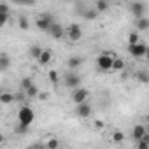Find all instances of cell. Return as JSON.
<instances>
[{
	"label": "cell",
	"instance_id": "1",
	"mask_svg": "<svg viewBox=\"0 0 149 149\" xmlns=\"http://www.w3.org/2000/svg\"><path fill=\"white\" fill-rule=\"evenodd\" d=\"M33 121H35V112H33V109L28 107V105H23V107L18 111V123L30 126Z\"/></svg>",
	"mask_w": 149,
	"mask_h": 149
},
{
	"label": "cell",
	"instance_id": "2",
	"mask_svg": "<svg viewBox=\"0 0 149 149\" xmlns=\"http://www.w3.org/2000/svg\"><path fill=\"white\" fill-rule=\"evenodd\" d=\"M112 60H114L112 51H104V53L97 58V67H98V70H104V72L111 70V67H112Z\"/></svg>",
	"mask_w": 149,
	"mask_h": 149
},
{
	"label": "cell",
	"instance_id": "3",
	"mask_svg": "<svg viewBox=\"0 0 149 149\" xmlns=\"http://www.w3.org/2000/svg\"><path fill=\"white\" fill-rule=\"evenodd\" d=\"M63 83H65V86H67V88L74 90V88L81 86V83H83V77H81V74H77L76 70H70V72L67 74V76L63 77Z\"/></svg>",
	"mask_w": 149,
	"mask_h": 149
},
{
	"label": "cell",
	"instance_id": "4",
	"mask_svg": "<svg viewBox=\"0 0 149 149\" xmlns=\"http://www.w3.org/2000/svg\"><path fill=\"white\" fill-rule=\"evenodd\" d=\"M128 53L133 58H144L147 54V46L144 42H140V40L135 42V44H128Z\"/></svg>",
	"mask_w": 149,
	"mask_h": 149
},
{
	"label": "cell",
	"instance_id": "5",
	"mask_svg": "<svg viewBox=\"0 0 149 149\" xmlns=\"http://www.w3.org/2000/svg\"><path fill=\"white\" fill-rule=\"evenodd\" d=\"M65 33H67V37H68L70 42H79L81 37H83V28H81L79 23H72V25L67 28Z\"/></svg>",
	"mask_w": 149,
	"mask_h": 149
},
{
	"label": "cell",
	"instance_id": "6",
	"mask_svg": "<svg viewBox=\"0 0 149 149\" xmlns=\"http://www.w3.org/2000/svg\"><path fill=\"white\" fill-rule=\"evenodd\" d=\"M47 33H49L54 40H60V39H63V35H65V28L61 26V23L53 21V23L49 25V28H47Z\"/></svg>",
	"mask_w": 149,
	"mask_h": 149
},
{
	"label": "cell",
	"instance_id": "7",
	"mask_svg": "<svg viewBox=\"0 0 149 149\" xmlns=\"http://www.w3.org/2000/svg\"><path fill=\"white\" fill-rule=\"evenodd\" d=\"M91 105L84 100V102H81V104H77V107H76V116H79V118H83V119H86V118H90L91 116Z\"/></svg>",
	"mask_w": 149,
	"mask_h": 149
},
{
	"label": "cell",
	"instance_id": "8",
	"mask_svg": "<svg viewBox=\"0 0 149 149\" xmlns=\"http://www.w3.org/2000/svg\"><path fill=\"white\" fill-rule=\"evenodd\" d=\"M88 97H90V91H88L86 88H81V86L74 88V93H72V100L76 102V104H81V102H84Z\"/></svg>",
	"mask_w": 149,
	"mask_h": 149
},
{
	"label": "cell",
	"instance_id": "9",
	"mask_svg": "<svg viewBox=\"0 0 149 149\" xmlns=\"http://www.w3.org/2000/svg\"><path fill=\"white\" fill-rule=\"evenodd\" d=\"M54 19L49 16V14H42V16H39L37 19H35V26L39 28V30H42V32H47V28H49V25L53 23Z\"/></svg>",
	"mask_w": 149,
	"mask_h": 149
},
{
	"label": "cell",
	"instance_id": "10",
	"mask_svg": "<svg viewBox=\"0 0 149 149\" xmlns=\"http://www.w3.org/2000/svg\"><path fill=\"white\" fill-rule=\"evenodd\" d=\"M146 11H147V7H146L144 2H133L130 6V13L135 16V19L140 18V16H146Z\"/></svg>",
	"mask_w": 149,
	"mask_h": 149
},
{
	"label": "cell",
	"instance_id": "11",
	"mask_svg": "<svg viewBox=\"0 0 149 149\" xmlns=\"http://www.w3.org/2000/svg\"><path fill=\"white\" fill-rule=\"evenodd\" d=\"M84 63V60H83V56H70L68 60H67V67H68V70H79V67Z\"/></svg>",
	"mask_w": 149,
	"mask_h": 149
},
{
	"label": "cell",
	"instance_id": "12",
	"mask_svg": "<svg viewBox=\"0 0 149 149\" xmlns=\"http://www.w3.org/2000/svg\"><path fill=\"white\" fill-rule=\"evenodd\" d=\"M51 58H53L51 49H42L40 54H39V58H37V63H39V65H47V63L51 61Z\"/></svg>",
	"mask_w": 149,
	"mask_h": 149
},
{
	"label": "cell",
	"instance_id": "13",
	"mask_svg": "<svg viewBox=\"0 0 149 149\" xmlns=\"http://www.w3.org/2000/svg\"><path fill=\"white\" fill-rule=\"evenodd\" d=\"M135 28H137L139 32H146V30H149V19H147L146 16L137 18V19H135Z\"/></svg>",
	"mask_w": 149,
	"mask_h": 149
},
{
	"label": "cell",
	"instance_id": "14",
	"mask_svg": "<svg viewBox=\"0 0 149 149\" xmlns=\"http://www.w3.org/2000/svg\"><path fill=\"white\" fill-rule=\"evenodd\" d=\"M147 130H146V126L144 125H135L133 126V130H132V137L135 139V140H139V139H142L144 137V133H146Z\"/></svg>",
	"mask_w": 149,
	"mask_h": 149
},
{
	"label": "cell",
	"instance_id": "15",
	"mask_svg": "<svg viewBox=\"0 0 149 149\" xmlns=\"http://www.w3.org/2000/svg\"><path fill=\"white\" fill-rule=\"evenodd\" d=\"M14 102V93H9V91H0V104L4 105H9Z\"/></svg>",
	"mask_w": 149,
	"mask_h": 149
},
{
	"label": "cell",
	"instance_id": "16",
	"mask_svg": "<svg viewBox=\"0 0 149 149\" xmlns=\"http://www.w3.org/2000/svg\"><path fill=\"white\" fill-rule=\"evenodd\" d=\"M11 67V58L4 53H0V72H6Z\"/></svg>",
	"mask_w": 149,
	"mask_h": 149
},
{
	"label": "cell",
	"instance_id": "17",
	"mask_svg": "<svg viewBox=\"0 0 149 149\" xmlns=\"http://www.w3.org/2000/svg\"><path fill=\"white\" fill-rule=\"evenodd\" d=\"M95 11H97L98 14L107 13V11H109V2H107V0H97V4H95Z\"/></svg>",
	"mask_w": 149,
	"mask_h": 149
},
{
	"label": "cell",
	"instance_id": "18",
	"mask_svg": "<svg viewBox=\"0 0 149 149\" xmlns=\"http://www.w3.org/2000/svg\"><path fill=\"white\" fill-rule=\"evenodd\" d=\"M125 68V60H121V58H114L112 60V67H111V70H123Z\"/></svg>",
	"mask_w": 149,
	"mask_h": 149
},
{
	"label": "cell",
	"instance_id": "19",
	"mask_svg": "<svg viewBox=\"0 0 149 149\" xmlns=\"http://www.w3.org/2000/svg\"><path fill=\"white\" fill-rule=\"evenodd\" d=\"M25 93H26V97H28V98H37V95H39V88H37L35 84H32L30 88H26V90H25Z\"/></svg>",
	"mask_w": 149,
	"mask_h": 149
},
{
	"label": "cell",
	"instance_id": "20",
	"mask_svg": "<svg viewBox=\"0 0 149 149\" xmlns=\"http://www.w3.org/2000/svg\"><path fill=\"white\" fill-rule=\"evenodd\" d=\"M97 16H98V13L95 11V7H93V9H86V11L83 13V18H84V19H95Z\"/></svg>",
	"mask_w": 149,
	"mask_h": 149
},
{
	"label": "cell",
	"instance_id": "21",
	"mask_svg": "<svg viewBox=\"0 0 149 149\" xmlns=\"http://www.w3.org/2000/svg\"><path fill=\"white\" fill-rule=\"evenodd\" d=\"M40 51H42V47H40V46H32V47L28 49V54H30L33 60H37V58H39V54H40Z\"/></svg>",
	"mask_w": 149,
	"mask_h": 149
},
{
	"label": "cell",
	"instance_id": "22",
	"mask_svg": "<svg viewBox=\"0 0 149 149\" xmlns=\"http://www.w3.org/2000/svg\"><path fill=\"white\" fill-rule=\"evenodd\" d=\"M135 79H139L140 83H144V84H146V83L149 81V76H147V72H146V70H140V72H137V74H135Z\"/></svg>",
	"mask_w": 149,
	"mask_h": 149
},
{
	"label": "cell",
	"instance_id": "23",
	"mask_svg": "<svg viewBox=\"0 0 149 149\" xmlns=\"http://www.w3.org/2000/svg\"><path fill=\"white\" fill-rule=\"evenodd\" d=\"M18 26H19L21 30H28V28H30V23H28V18H26V16H21V18L18 19Z\"/></svg>",
	"mask_w": 149,
	"mask_h": 149
},
{
	"label": "cell",
	"instance_id": "24",
	"mask_svg": "<svg viewBox=\"0 0 149 149\" xmlns=\"http://www.w3.org/2000/svg\"><path fill=\"white\" fill-rule=\"evenodd\" d=\"M32 84H33L32 77H23V79H21V83H19V86H21V90H23V91H25L26 88H30Z\"/></svg>",
	"mask_w": 149,
	"mask_h": 149
},
{
	"label": "cell",
	"instance_id": "25",
	"mask_svg": "<svg viewBox=\"0 0 149 149\" xmlns=\"http://www.w3.org/2000/svg\"><path fill=\"white\" fill-rule=\"evenodd\" d=\"M11 2L16 6H35L37 0H11Z\"/></svg>",
	"mask_w": 149,
	"mask_h": 149
},
{
	"label": "cell",
	"instance_id": "26",
	"mask_svg": "<svg viewBox=\"0 0 149 149\" xmlns=\"http://www.w3.org/2000/svg\"><path fill=\"white\" fill-rule=\"evenodd\" d=\"M139 40H140V37H139V33H137V32L128 33V44H135V42H139Z\"/></svg>",
	"mask_w": 149,
	"mask_h": 149
},
{
	"label": "cell",
	"instance_id": "27",
	"mask_svg": "<svg viewBox=\"0 0 149 149\" xmlns=\"http://www.w3.org/2000/svg\"><path fill=\"white\" fill-rule=\"evenodd\" d=\"M112 140L114 142H123L125 140V133L123 132H114L112 133Z\"/></svg>",
	"mask_w": 149,
	"mask_h": 149
},
{
	"label": "cell",
	"instance_id": "28",
	"mask_svg": "<svg viewBox=\"0 0 149 149\" xmlns=\"http://www.w3.org/2000/svg\"><path fill=\"white\" fill-rule=\"evenodd\" d=\"M7 21H9V14H2V13H0V28H4Z\"/></svg>",
	"mask_w": 149,
	"mask_h": 149
},
{
	"label": "cell",
	"instance_id": "29",
	"mask_svg": "<svg viewBox=\"0 0 149 149\" xmlns=\"http://www.w3.org/2000/svg\"><path fill=\"white\" fill-rule=\"evenodd\" d=\"M46 146H47L49 149H56V147L60 146V142H58L56 139H51V140H47V144H46Z\"/></svg>",
	"mask_w": 149,
	"mask_h": 149
},
{
	"label": "cell",
	"instance_id": "30",
	"mask_svg": "<svg viewBox=\"0 0 149 149\" xmlns=\"http://www.w3.org/2000/svg\"><path fill=\"white\" fill-rule=\"evenodd\" d=\"M0 13H2V14H11L9 13V6L6 2H0Z\"/></svg>",
	"mask_w": 149,
	"mask_h": 149
},
{
	"label": "cell",
	"instance_id": "31",
	"mask_svg": "<svg viewBox=\"0 0 149 149\" xmlns=\"http://www.w3.org/2000/svg\"><path fill=\"white\" fill-rule=\"evenodd\" d=\"M26 132H28V126L19 123V125H18V128H16V133H26Z\"/></svg>",
	"mask_w": 149,
	"mask_h": 149
},
{
	"label": "cell",
	"instance_id": "32",
	"mask_svg": "<svg viewBox=\"0 0 149 149\" xmlns=\"http://www.w3.org/2000/svg\"><path fill=\"white\" fill-rule=\"evenodd\" d=\"M49 79H51L53 83H58V72H56V70H51V72H49Z\"/></svg>",
	"mask_w": 149,
	"mask_h": 149
},
{
	"label": "cell",
	"instance_id": "33",
	"mask_svg": "<svg viewBox=\"0 0 149 149\" xmlns=\"http://www.w3.org/2000/svg\"><path fill=\"white\" fill-rule=\"evenodd\" d=\"M37 98H40V100H46V98H47V93H46V91H39Z\"/></svg>",
	"mask_w": 149,
	"mask_h": 149
},
{
	"label": "cell",
	"instance_id": "34",
	"mask_svg": "<svg viewBox=\"0 0 149 149\" xmlns=\"http://www.w3.org/2000/svg\"><path fill=\"white\" fill-rule=\"evenodd\" d=\"M95 126H97V128H102V126H104V123H102L100 119H97V121H95Z\"/></svg>",
	"mask_w": 149,
	"mask_h": 149
},
{
	"label": "cell",
	"instance_id": "35",
	"mask_svg": "<svg viewBox=\"0 0 149 149\" xmlns=\"http://www.w3.org/2000/svg\"><path fill=\"white\" fill-rule=\"evenodd\" d=\"M4 140H6V137H4L2 133H0V144H4Z\"/></svg>",
	"mask_w": 149,
	"mask_h": 149
}]
</instances>
